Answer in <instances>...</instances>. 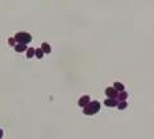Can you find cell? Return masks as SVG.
<instances>
[{"label": "cell", "instance_id": "6da1fadb", "mask_svg": "<svg viewBox=\"0 0 154 139\" xmlns=\"http://www.w3.org/2000/svg\"><path fill=\"white\" fill-rule=\"evenodd\" d=\"M99 111H100V103L98 100H90V103L84 107V113L87 115V116H93Z\"/></svg>", "mask_w": 154, "mask_h": 139}, {"label": "cell", "instance_id": "7a4b0ae2", "mask_svg": "<svg viewBox=\"0 0 154 139\" xmlns=\"http://www.w3.org/2000/svg\"><path fill=\"white\" fill-rule=\"evenodd\" d=\"M14 39H16L17 44H26V45H27L28 43H31L32 36L28 32H17V34L14 35Z\"/></svg>", "mask_w": 154, "mask_h": 139}, {"label": "cell", "instance_id": "3957f363", "mask_svg": "<svg viewBox=\"0 0 154 139\" xmlns=\"http://www.w3.org/2000/svg\"><path fill=\"white\" fill-rule=\"evenodd\" d=\"M118 93H120V91H118V90H116L113 86H109V88H107V89H105V94H107V97H108V98L117 99Z\"/></svg>", "mask_w": 154, "mask_h": 139}, {"label": "cell", "instance_id": "277c9868", "mask_svg": "<svg viewBox=\"0 0 154 139\" xmlns=\"http://www.w3.org/2000/svg\"><path fill=\"white\" fill-rule=\"evenodd\" d=\"M104 104L107 107H117L120 104V100L118 99H113V98H107L104 100Z\"/></svg>", "mask_w": 154, "mask_h": 139}, {"label": "cell", "instance_id": "5b68a950", "mask_svg": "<svg viewBox=\"0 0 154 139\" xmlns=\"http://www.w3.org/2000/svg\"><path fill=\"white\" fill-rule=\"evenodd\" d=\"M90 97H89V95H84V97H81V98H80L78 99V106H80V107H82V108H84L85 107V106H87L89 104V103H90Z\"/></svg>", "mask_w": 154, "mask_h": 139}, {"label": "cell", "instance_id": "8992f818", "mask_svg": "<svg viewBox=\"0 0 154 139\" xmlns=\"http://www.w3.org/2000/svg\"><path fill=\"white\" fill-rule=\"evenodd\" d=\"M28 48L26 44H16V46H14V50H16L17 53H22V52H26Z\"/></svg>", "mask_w": 154, "mask_h": 139}, {"label": "cell", "instance_id": "52a82bcc", "mask_svg": "<svg viewBox=\"0 0 154 139\" xmlns=\"http://www.w3.org/2000/svg\"><path fill=\"white\" fill-rule=\"evenodd\" d=\"M127 97H129L127 91H126V90H123V91H120V93H118L117 99L120 100V102H123V100H126V99H127Z\"/></svg>", "mask_w": 154, "mask_h": 139}, {"label": "cell", "instance_id": "ba28073f", "mask_svg": "<svg viewBox=\"0 0 154 139\" xmlns=\"http://www.w3.org/2000/svg\"><path fill=\"white\" fill-rule=\"evenodd\" d=\"M41 49H43L44 53H46V54H49L50 52H52V48H50V45L48 43H43L41 44Z\"/></svg>", "mask_w": 154, "mask_h": 139}, {"label": "cell", "instance_id": "9c48e42d", "mask_svg": "<svg viewBox=\"0 0 154 139\" xmlns=\"http://www.w3.org/2000/svg\"><path fill=\"white\" fill-rule=\"evenodd\" d=\"M44 54H45V53L43 52V49H41V48L35 49V57H36V58H38V59H43Z\"/></svg>", "mask_w": 154, "mask_h": 139}, {"label": "cell", "instance_id": "30bf717a", "mask_svg": "<svg viewBox=\"0 0 154 139\" xmlns=\"http://www.w3.org/2000/svg\"><path fill=\"white\" fill-rule=\"evenodd\" d=\"M113 88H114L116 90H118V91H123V90H125V85L121 84V82H114Z\"/></svg>", "mask_w": 154, "mask_h": 139}, {"label": "cell", "instance_id": "8fae6325", "mask_svg": "<svg viewBox=\"0 0 154 139\" xmlns=\"http://www.w3.org/2000/svg\"><path fill=\"white\" fill-rule=\"evenodd\" d=\"M26 55H27V58H30V59H31L32 57H35V49L34 48H28L27 50H26Z\"/></svg>", "mask_w": 154, "mask_h": 139}, {"label": "cell", "instance_id": "7c38bea8", "mask_svg": "<svg viewBox=\"0 0 154 139\" xmlns=\"http://www.w3.org/2000/svg\"><path fill=\"white\" fill-rule=\"evenodd\" d=\"M117 108L121 109V111H123L125 108H127V102H126V100H123V102H120V104L117 106Z\"/></svg>", "mask_w": 154, "mask_h": 139}, {"label": "cell", "instance_id": "4fadbf2b", "mask_svg": "<svg viewBox=\"0 0 154 139\" xmlns=\"http://www.w3.org/2000/svg\"><path fill=\"white\" fill-rule=\"evenodd\" d=\"M8 44H9L10 46H16L17 41H16V39H14V37H9V39H8Z\"/></svg>", "mask_w": 154, "mask_h": 139}, {"label": "cell", "instance_id": "5bb4252c", "mask_svg": "<svg viewBox=\"0 0 154 139\" xmlns=\"http://www.w3.org/2000/svg\"><path fill=\"white\" fill-rule=\"evenodd\" d=\"M3 134H4V133H3V130H1V129H0V139H1V138H3Z\"/></svg>", "mask_w": 154, "mask_h": 139}]
</instances>
